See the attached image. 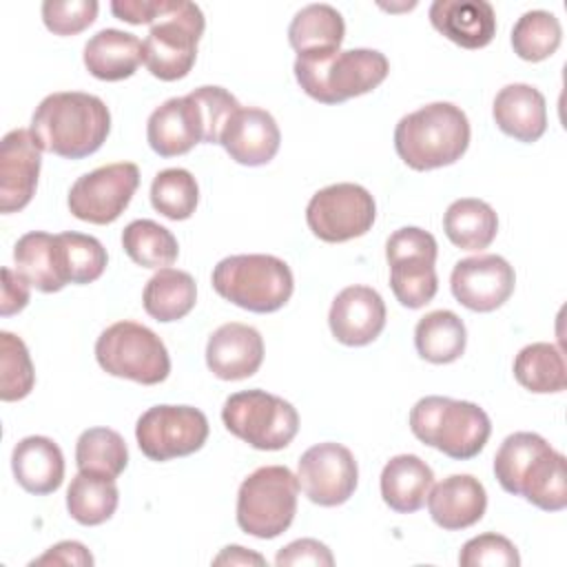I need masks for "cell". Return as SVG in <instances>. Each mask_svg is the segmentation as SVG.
<instances>
[{
    "instance_id": "6da1fadb",
    "label": "cell",
    "mask_w": 567,
    "mask_h": 567,
    "mask_svg": "<svg viewBox=\"0 0 567 567\" xmlns=\"http://www.w3.org/2000/svg\"><path fill=\"white\" fill-rule=\"evenodd\" d=\"M494 474L507 494L523 496L545 512L567 507V463L540 434H509L496 456Z\"/></svg>"
},
{
    "instance_id": "7a4b0ae2",
    "label": "cell",
    "mask_w": 567,
    "mask_h": 567,
    "mask_svg": "<svg viewBox=\"0 0 567 567\" xmlns=\"http://www.w3.org/2000/svg\"><path fill=\"white\" fill-rule=\"evenodd\" d=\"M29 131L42 151L64 159H82L106 142L111 113L97 95L60 91L35 106Z\"/></svg>"
},
{
    "instance_id": "3957f363",
    "label": "cell",
    "mask_w": 567,
    "mask_h": 567,
    "mask_svg": "<svg viewBox=\"0 0 567 567\" xmlns=\"http://www.w3.org/2000/svg\"><path fill=\"white\" fill-rule=\"evenodd\" d=\"M470 146V122L461 106L432 102L403 115L394 128L396 155L414 171L450 166Z\"/></svg>"
},
{
    "instance_id": "277c9868",
    "label": "cell",
    "mask_w": 567,
    "mask_h": 567,
    "mask_svg": "<svg viewBox=\"0 0 567 567\" xmlns=\"http://www.w3.org/2000/svg\"><path fill=\"white\" fill-rule=\"evenodd\" d=\"M388 58L374 49L303 53L295 60L299 86L321 104H341L370 93L388 78Z\"/></svg>"
},
{
    "instance_id": "5b68a950",
    "label": "cell",
    "mask_w": 567,
    "mask_h": 567,
    "mask_svg": "<svg viewBox=\"0 0 567 567\" xmlns=\"http://www.w3.org/2000/svg\"><path fill=\"white\" fill-rule=\"evenodd\" d=\"M412 434L454 461L474 458L492 434L489 416L472 401L423 396L410 410Z\"/></svg>"
},
{
    "instance_id": "8992f818",
    "label": "cell",
    "mask_w": 567,
    "mask_h": 567,
    "mask_svg": "<svg viewBox=\"0 0 567 567\" xmlns=\"http://www.w3.org/2000/svg\"><path fill=\"white\" fill-rule=\"evenodd\" d=\"M213 288L226 301L250 312H275L292 295L290 266L275 255H230L213 268Z\"/></svg>"
},
{
    "instance_id": "52a82bcc",
    "label": "cell",
    "mask_w": 567,
    "mask_h": 567,
    "mask_svg": "<svg viewBox=\"0 0 567 567\" xmlns=\"http://www.w3.org/2000/svg\"><path fill=\"white\" fill-rule=\"evenodd\" d=\"M204 27V13L195 2L166 0L142 42V58L151 75L164 82L186 78L197 60V42Z\"/></svg>"
},
{
    "instance_id": "ba28073f",
    "label": "cell",
    "mask_w": 567,
    "mask_h": 567,
    "mask_svg": "<svg viewBox=\"0 0 567 567\" xmlns=\"http://www.w3.org/2000/svg\"><path fill=\"white\" fill-rule=\"evenodd\" d=\"M299 481L286 465H264L237 492V525L255 538H277L297 514Z\"/></svg>"
},
{
    "instance_id": "9c48e42d",
    "label": "cell",
    "mask_w": 567,
    "mask_h": 567,
    "mask_svg": "<svg viewBox=\"0 0 567 567\" xmlns=\"http://www.w3.org/2000/svg\"><path fill=\"white\" fill-rule=\"evenodd\" d=\"M95 359L106 374L142 385H157L171 372V357L164 341L137 321L109 326L95 341Z\"/></svg>"
},
{
    "instance_id": "30bf717a",
    "label": "cell",
    "mask_w": 567,
    "mask_h": 567,
    "mask_svg": "<svg viewBox=\"0 0 567 567\" xmlns=\"http://www.w3.org/2000/svg\"><path fill=\"white\" fill-rule=\"evenodd\" d=\"M221 421L255 450H284L299 432V414L286 399L266 390L235 392L224 401Z\"/></svg>"
},
{
    "instance_id": "8fae6325",
    "label": "cell",
    "mask_w": 567,
    "mask_h": 567,
    "mask_svg": "<svg viewBox=\"0 0 567 567\" xmlns=\"http://www.w3.org/2000/svg\"><path fill=\"white\" fill-rule=\"evenodd\" d=\"M436 239L416 226L394 230L385 241V259L390 266V288L405 308H423L439 290L436 277Z\"/></svg>"
},
{
    "instance_id": "7c38bea8",
    "label": "cell",
    "mask_w": 567,
    "mask_h": 567,
    "mask_svg": "<svg viewBox=\"0 0 567 567\" xmlns=\"http://www.w3.org/2000/svg\"><path fill=\"white\" fill-rule=\"evenodd\" d=\"M377 217V204L368 188L350 182L317 190L306 206V221L315 237L328 244L365 235Z\"/></svg>"
},
{
    "instance_id": "4fadbf2b",
    "label": "cell",
    "mask_w": 567,
    "mask_h": 567,
    "mask_svg": "<svg viewBox=\"0 0 567 567\" xmlns=\"http://www.w3.org/2000/svg\"><path fill=\"white\" fill-rule=\"evenodd\" d=\"M142 454L151 461H171L195 454L208 439V419L193 405H153L135 425Z\"/></svg>"
},
{
    "instance_id": "5bb4252c",
    "label": "cell",
    "mask_w": 567,
    "mask_h": 567,
    "mask_svg": "<svg viewBox=\"0 0 567 567\" xmlns=\"http://www.w3.org/2000/svg\"><path fill=\"white\" fill-rule=\"evenodd\" d=\"M140 186V168L133 162H115L78 177L69 190V210L89 224H111L131 204Z\"/></svg>"
},
{
    "instance_id": "9a60e30c",
    "label": "cell",
    "mask_w": 567,
    "mask_h": 567,
    "mask_svg": "<svg viewBox=\"0 0 567 567\" xmlns=\"http://www.w3.org/2000/svg\"><path fill=\"white\" fill-rule=\"evenodd\" d=\"M301 492L321 507L346 503L359 483V467L352 452L341 443H317L308 447L297 465Z\"/></svg>"
},
{
    "instance_id": "2e32d148",
    "label": "cell",
    "mask_w": 567,
    "mask_h": 567,
    "mask_svg": "<svg viewBox=\"0 0 567 567\" xmlns=\"http://www.w3.org/2000/svg\"><path fill=\"white\" fill-rule=\"evenodd\" d=\"M516 275L501 255H476L454 264L450 288L454 299L474 312L501 308L514 292Z\"/></svg>"
},
{
    "instance_id": "e0dca14e",
    "label": "cell",
    "mask_w": 567,
    "mask_h": 567,
    "mask_svg": "<svg viewBox=\"0 0 567 567\" xmlns=\"http://www.w3.org/2000/svg\"><path fill=\"white\" fill-rule=\"evenodd\" d=\"M42 148L29 128H13L0 144V210H22L35 195Z\"/></svg>"
},
{
    "instance_id": "ac0fdd59",
    "label": "cell",
    "mask_w": 567,
    "mask_h": 567,
    "mask_svg": "<svg viewBox=\"0 0 567 567\" xmlns=\"http://www.w3.org/2000/svg\"><path fill=\"white\" fill-rule=\"evenodd\" d=\"M328 326L339 343L368 346L385 328V303L370 286H348L334 297Z\"/></svg>"
},
{
    "instance_id": "d6986e66",
    "label": "cell",
    "mask_w": 567,
    "mask_h": 567,
    "mask_svg": "<svg viewBox=\"0 0 567 567\" xmlns=\"http://www.w3.org/2000/svg\"><path fill=\"white\" fill-rule=\"evenodd\" d=\"M264 361V339L246 323L230 321L219 326L206 343V365L221 381L252 377Z\"/></svg>"
},
{
    "instance_id": "ffe728a7",
    "label": "cell",
    "mask_w": 567,
    "mask_h": 567,
    "mask_svg": "<svg viewBox=\"0 0 567 567\" xmlns=\"http://www.w3.org/2000/svg\"><path fill=\"white\" fill-rule=\"evenodd\" d=\"M219 144L230 159L244 166L268 164L281 144V133L275 117L264 109H239L224 126Z\"/></svg>"
},
{
    "instance_id": "44dd1931",
    "label": "cell",
    "mask_w": 567,
    "mask_h": 567,
    "mask_svg": "<svg viewBox=\"0 0 567 567\" xmlns=\"http://www.w3.org/2000/svg\"><path fill=\"white\" fill-rule=\"evenodd\" d=\"M146 140L159 157L184 155L204 142L202 117L190 95L171 97L159 104L146 122Z\"/></svg>"
},
{
    "instance_id": "7402d4cb",
    "label": "cell",
    "mask_w": 567,
    "mask_h": 567,
    "mask_svg": "<svg viewBox=\"0 0 567 567\" xmlns=\"http://www.w3.org/2000/svg\"><path fill=\"white\" fill-rule=\"evenodd\" d=\"M425 501L432 520L447 532L476 525L487 507L483 483L470 474H452L439 481L430 487Z\"/></svg>"
},
{
    "instance_id": "603a6c76",
    "label": "cell",
    "mask_w": 567,
    "mask_h": 567,
    "mask_svg": "<svg viewBox=\"0 0 567 567\" xmlns=\"http://www.w3.org/2000/svg\"><path fill=\"white\" fill-rule=\"evenodd\" d=\"M430 22L463 49H483L496 35V13L485 0H434Z\"/></svg>"
},
{
    "instance_id": "cb8c5ba5",
    "label": "cell",
    "mask_w": 567,
    "mask_h": 567,
    "mask_svg": "<svg viewBox=\"0 0 567 567\" xmlns=\"http://www.w3.org/2000/svg\"><path fill=\"white\" fill-rule=\"evenodd\" d=\"M492 115L505 135L525 144L540 140L547 128V106L543 93L523 82L507 84L496 93Z\"/></svg>"
},
{
    "instance_id": "d4e9b609",
    "label": "cell",
    "mask_w": 567,
    "mask_h": 567,
    "mask_svg": "<svg viewBox=\"0 0 567 567\" xmlns=\"http://www.w3.org/2000/svg\"><path fill=\"white\" fill-rule=\"evenodd\" d=\"M13 476L22 489L35 496L55 492L64 481V456L49 436H27L11 454Z\"/></svg>"
},
{
    "instance_id": "484cf974",
    "label": "cell",
    "mask_w": 567,
    "mask_h": 567,
    "mask_svg": "<svg viewBox=\"0 0 567 567\" xmlns=\"http://www.w3.org/2000/svg\"><path fill=\"white\" fill-rule=\"evenodd\" d=\"M144 47L137 35L120 29H102L89 38L84 44V66L86 71L104 82H120L131 78L144 62Z\"/></svg>"
},
{
    "instance_id": "4316f807",
    "label": "cell",
    "mask_w": 567,
    "mask_h": 567,
    "mask_svg": "<svg viewBox=\"0 0 567 567\" xmlns=\"http://www.w3.org/2000/svg\"><path fill=\"white\" fill-rule=\"evenodd\" d=\"M432 485L434 474L430 465L416 454L392 456L381 472L383 503L399 514H412L421 509Z\"/></svg>"
},
{
    "instance_id": "83f0119b",
    "label": "cell",
    "mask_w": 567,
    "mask_h": 567,
    "mask_svg": "<svg viewBox=\"0 0 567 567\" xmlns=\"http://www.w3.org/2000/svg\"><path fill=\"white\" fill-rule=\"evenodd\" d=\"M13 261L16 272H20L27 284L40 292H58L66 286L55 235L42 230L22 235L13 246Z\"/></svg>"
},
{
    "instance_id": "f1b7e54d",
    "label": "cell",
    "mask_w": 567,
    "mask_h": 567,
    "mask_svg": "<svg viewBox=\"0 0 567 567\" xmlns=\"http://www.w3.org/2000/svg\"><path fill=\"white\" fill-rule=\"evenodd\" d=\"M197 301L195 279L186 270L159 268L144 286L142 303L148 317L168 323L186 317Z\"/></svg>"
},
{
    "instance_id": "f546056e",
    "label": "cell",
    "mask_w": 567,
    "mask_h": 567,
    "mask_svg": "<svg viewBox=\"0 0 567 567\" xmlns=\"http://www.w3.org/2000/svg\"><path fill=\"white\" fill-rule=\"evenodd\" d=\"M346 22L341 13L323 2L308 4L299 9L288 27V42L297 51L303 53H323L337 51L343 42Z\"/></svg>"
},
{
    "instance_id": "4dcf8cb0",
    "label": "cell",
    "mask_w": 567,
    "mask_h": 567,
    "mask_svg": "<svg viewBox=\"0 0 567 567\" xmlns=\"http://www.w3.org/2000/svg\"><path fill=\"white\" fill-rule=\"evenodd\" d=\"M443 230L454 246L463 250H483L498 233V217L487 202L463 197L447 206L443 215Z\"/></svg>"
},
{
    "instance_id": "1f68e13d",
    "label": "cell",
    "mask_w": 567,
    "mask_h": 567,
    "mask_svg": "<svg viewBox=\"0 0 567 567\" xmlns=\"http://www.w3.org/2000/svg\"><path fill=\"white\" fill-rule=\"evenodd\" d=\"M467 332L463 319L452 310H432L414 328V346L430 363H452L465 352Z\"/></svg>"
},
{
    "instance_id": "d6a6232c",
    "label": "cell",
    "mask_w": 567,
    "mask_h": 567,
    "mask_svg": "<svg viewBox=\"0 0 567 567\" xmlns=\"http://www.w3.org/2000/svg\"><path fill=\"white\" fill-rule=\"evenodd\" d=\"M120 503L115 478L78 472L66 489V509L80 525L93 527L106 523Z\"/></svg>"
},
{
    "instance_id": "836d02e7",
    "label": "cell",
    "mask_w": 567,
    "mask_h": 567,
    "mask_svg": "<svg viewBox=\"0 0 567 567\" xmlns=\"http://www.w3.org/2000/svg\"><path fill=\"white\" fill-rule=\"evenodd\" d=\"M514 377L534 394L563 392L567 385L563 352L554 343H529L514 359Z\"/></svg>"
},
{
    "instance_id": "e575fe53",
    "label": "cell",
    "mask_w": 567,
    "mask_h": 567,
    "mask_svg": "<svg viewBox=\"0 0 567 567\" xmlns=\"http://www.w3.org/2000/svg\"><path fill=\"white\" fill-rule=\"evenodd\" d=\"M75 463L80 472L117 478L128 465L126 441L111 427H89L75 443Z\"/></svg>"
},
{
    "instance_id": "d590c367",
    "label": "cell",
    "mask_w": 567,
    "mask_h": 567,
    "mask_svg": "<svg viewBox=\"0 0 567 567\" xmlns=\"http://www.w3.org/2000/svg\"><path fill=\"white\" fill-rule=\"evenodd\" d=\"M124 252L142 268H168L175 264L179 246L168 228L153 219H135L122 230Z\"/></svg>"
},
{
    "instance_id": "8d00e7d4",
    "label": "cell",
    "mask_w": 567,
    "mask_h": 567,
    "mask_svg": "<svg viewBox=\"0 0 567 567\" xmlns=\"http://www.w3.org/2000/svg\"><path fill=\"white\" fill-rule=\"evenodd\" d=\"M563 40L560 22L554 13L534 9L523 13L512 29V47L520 60L540 62L556 53Z\"/></svg>"
},
{
    "instance_id": "74e56055",
    "label": "cell",
    "mask_w": 567,
    "mask_h": 567,
    "mask_svg": "<svg viewBox=\"0 0 567 567\" xmlns=\"http://www.w3.org/2000/svg\"><path fill=\"white\" fill-rule=\"evenodd\" d=\"M199 202V186L190 171L186 168H164L153 177L151 204L153 208L173 219H188Z\"/></svg>"
},
{
    "instance_id": "f35d334b",
    "label": "cell",
    "mask_w": 567,
    "mask_h": 567,
    "mask_svg": "<svg viewBox=\"0 0 567 567\" xmlns=\"http://www.w3.org/2000/svg\"><path fill=\"white\" fill-rule=\"evenodd\" d=\"M58 246H60V264L66 284H91L102 277L106 268V248L100 244V239L84 235V233H60Z\"/></svg>"
},
{
    "instance_id": "ab89813d",
    "label": "cell",
    "mask_w": 567,
    "mask_h": 567,
    "mask_svg": "<svg viewBox=\"0 0 567 567\" xmlns=\"http://www.w3.org/2000/svg\"><path fill=\"white\" fill-rule=\"evenodd\" d=\"M35 383L33 363L29 350L20 337L13 332H0V399L20 401Z\"/></svg>"
},
{
    "instance_id": "60d3db41",
    "label": "cell",
    "mask_w": 567,
    "mask_h": 567,
    "mask_svg": "<svg viewBox=\"0 0 567 567\" xmlns=\"http://www.w3.org/2000/svg\"><path fill=\"white\" fill-rule=\"evenodd\" d=\"M188 95L197 104L202 126H204V142L219 144L226 122L241 109L237 97L221 86H199Z\"/></svg>"
},
{
    "instance_id": "b9f144b4",
    "label": "cell",
    "mask_w": 567,
    "mask_h": 567,
    "mask_svg": "<svg viewBox=\"0 0 567 567\" xmlns=\"http://www.w3.org/2000/svg\"><path fill=\"white\" fill-rule=\"evenodd\" d=\"M463 567H518L520 556L516 545L501 534H481L470 538L458 554Z\"/></svg>"
},
{
    "instance_id": "7bdbcfd3",
    "label": "cell",
    "mask_w": 567,
    "mask_h": 567,
    "mask_svg": "<svg viewBox=\"0 0 567 567\" xmlns=\"http://www.w3.org/2000/svg\"><path fill=\"white\" fill-rule=\"evenodd\" d=\"M97 9L95 0H44L42 22L55 35H75L95 22Z\"/></svg>"
},
{
    "instance_id": "ee69618b",
    "label": "cell",
    "mask_w": 567,
    "mask_h": 567,
    "mask_svg": "<svg viewBox=\"0 0 567 567\" xmlns=\"http://www.w3.org/2000/svg\"><path fill=\"white\" fill-rule=\"evenodd\" d=\"M275 565L277 567H288V565L330 567V565H334V558L323 543H319L315 538H299L279 549Z\"/></svg>"
},
{
    "instance_id": "f6af8a7d",
    "label": "cell",
    "mask_w": 567,
    "mask_h": 567,
    "mask_svg": "<svg viewBox=\"0 0 567 567\" xmlns=\"http://www.w3.org/2000/svg\"><path fill=\"white\" fill-rule=\"evenodd\" d=\"M29 284L20 272L2 268V295H0V315L11 317L27 308L29 303Z\"/></svg>"
},
{
    "instance_id": "bcb514c9",
    "label": "cell",
    "mask_w": 567,
    "mask_h": 567,
    "mask_svg": "<svg viewBox=\"0 0 567 567\" xmlns=\"http://www.w3.org/2000/svg\"><path fill=\"white\" fill-rule=\"evenodd\" d=\"M164 4L166 0H113L111 11L117 20L128 24H153Z\"/></svg>"
},
{
    "instance_id": "7dc6e473",
    "label": "cell",
    "mask_w": 567,
    "mask_h": 567,
    "mask_svg": "<svg viewBox=\"0 0 567 567\" xmlns=\"http://www.w3.org/2000/svg\"><path fill=\"white\" fill-rule=\"evenodd\" d=\"M35 565H80V567H91L93 556L91 551L78 543V540H62L47 549L40 558L31 560V567Z\"/></svg>"
},
{
    "instance_id": "c3c4849f",
    "label": "cell",
    "mask_w": 567,
    "mask_h": 567,
    "mask_svg": "<svg viewBox=\"0 0 567 567\" xmlns=\"http://www.w3.org/2000/svg\"><path fill=\"white\" fill-rule=\"evenodd\" d=\"M213 563L215 565H266V558L239 545H228L221 549V554Z\"/></svg>"
}]
</instances>
